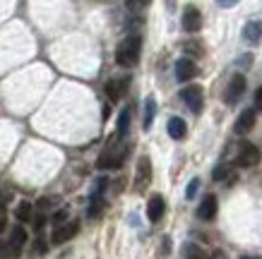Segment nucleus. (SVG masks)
I'll return each instance as SVG.
<instances>
[{
    "mask_svg": "<svg viewBox=\"0 0 262 259\" xmlns=\"http://www.w3.org/2000/svg\"><path fill=\"white\" fill-rule=\"evenodd\" d=\"M195 75H198V65L192 63L190 58H181L176 63V79L178 82H190Z\"/></svg>",
    "mask_w": 262,
    "mask_h": 259,
    "instance_id": "obj_11",
    "label": "nucleus"
},
{
    "mask_svg": "<svg viewBox=\"0 0 262 259\" xmlns=\"http://www.w3.org/2000/svg\"><path fill=\"white\" fill-rule=\"evenodd\" d=\"M164 211H166V202H164V197L151 195L149 202H147V219H149L151 223H159L161 216H164Z\"/></svg>",
    "mask_w": 262,
    "mask_h": 259,
    "instance_id": "obj_10",
    "label": "nucleus"
},
{
    "mask_svg": "<svg viewBox=\"0 0 262 259\" xmlns=\"http://www.w3.org/2000/svg\"><path fill=\"white\" fill-rule=\"evenodd\" d=\"M243 91H246V77H243L241 72H236V75L229 79L226 89H224V101L229 103V106H236V103L241 101Z\"/></svg>",
    "mask_w": 262,
    "mask_h": 259,
    "instance_id": "obj_4",
    "label": "nucleus"
},
{
    "mask_svg": "<svg viewBox=\"0 0 262 259\" xmlns=\"http://www.w3.org/2000/svg\"><path fill=\"white\" fill-rule=\"evenodd\" d=\"M255 103H257V106L262 108V86L257 89V91H255Z\"/></svg>",
    "mask_w": 262,
    "mask_h": 259,
    "instance_id": "obj_33",
    "label": "nucleus"
},
{
    "mask_svg": "<svg viewBox=\"0 0 262 259\" xmlns=\"http://www.w3.org/2000/svg\"><path fill=\"white\" fill-rule=\"evenodd\" d=\"M151 0H125L127 10H133V12H140V10H144L147 5H149Z\"/></svg>",
    "mask_w": 262,
    "mask_h": 259,
    "instance_id": "obj_22",
    "label": "nucleus"
},
{
    "mask_svg": "<svg viewBox=\"0 0 262 259\" xmlns=\"http://www.w3.org/2000/svg\"><path fill=\"white\" fill-rule=\"evenodd\" d=\"M198 187H200V180H198V178H192V180L188 182V190H185V197H188V199H192V197L198 195Z\"/></svg>",
    "mask_w": 262,
    "mask_h": 259,
    "instance_id": "obj_25",
    "label": "nucleus"
},
{
    "mask_svg": "<svg viewBox=\"0 0 262 259\" xmlns=\"http://www.w3.org/2000/svg\"><path fill=\"white\" fill-rule=\"evenodd\" d=\"M166 8L168 10H176V0H166Z\"/></svg>",
    "mask_w": 262,
    "mask_h": 259,
    "instance_id": "obj_34",
    "label": "nucleus"
},
{
    "mask_svg": "<svg viewBox=\"0 0 262 259\" xmlns=\"http://www.w3.org/2000/svg\"><path fill=\"white\" fill-rule=\"evenodd\" d=\"M183 259H209V254H207L200 245L185 243V245H183Z\"/></svg>",
    "mask_w": 262,
    "mask_h": 259,
    "instance_id": "obj_19",
    "label": "nucleus"
},
{
    "mask_svg": "<svg viewBox=\"0 0 262 259\" xmlns=\"http://www.w3.org/2000/svg\"><path fill=\"white\" fill-rule=\"evenodd\" d=\"M65 219H68V209H60V211L53 214V223H58V226H60Z\"/></svg>",
    "mask_w": 262,
    "mask_h": 259,
    "instance_id": "obj_26",
    "label": "nucleus"
},
{
    "mask_svg": "<svg viewBox=\"0 0 262 259\" xmlns=\"http://www.w3.org/2000/svg\"><path fill=\"white\" fill-rule=\"evenodd\" d=\"M127 127H130V108L120 110V115H118V127H116V137L118 139H123L127 134Z\"/></svg>",
    "mask_w": 262,
    "mask_h": 259,
    "instance_id": "obj_21",
    "label": "nucleus"
},
{
    "mask_svg": "<svg viewBox=\"0 0 262 259\" xmlns=\"http://www.w3.org/2000/svg\"><path fill=\"white\" fill-rule=\"evenodd\" d=\"M106 185H108V180L106 178H99V180L94 182V190H92V195H89V219H99L103 211V190H106Z\"/></svg>",
    "mask_w": 262,
    "mask_h": 259,
    "instance_id": "obj_3",
    "label": "nucleus"
},
{
    "mask_svg": "<svg viewBox=\"0 0 262 259\" xmlns=\"http://www.w3.org/2000/svg\"><path fill=\"white\" fill-rule=\"evenodd\" d=\"M125 89H127V77H120V79H108L106 82V96H108V101H120L123 99V94H125Z\"/></svg>",
    "mask_w": 262,
    "mask_h": 259,
    "instance_id": "obj_12",
    "label": "nucleus"
},
{
    "mask_svg": "<svg viewBox=\"0 0 262 259\" xmlns=\"http://www.w3.org/2000/svg\"><path fill=\"white\" fill-rule=\"evenodd\" d=\"M183 103L192 110V113H200L202 106H205V96H202V86H185L181 91Z\"/></svg>",
    "mask_w": 262,
    "mask_h": 259,
    "instance_id": "obj_7",
    "label": "nucleus"
},
{
    "mask_svg": "<svg viewBox=\"0 0 262 259\" xmlns=\"http://www.w3.org/2000/svg\"><path fill=\"white\" fill-rule=\"evenodd\" d=\"M255 120H257V113H255V108H246V110H241L238 120H236V132H238V134L250 132V130L255 127Z\"/></svg>",
    "mask_w": 262,
    "mask_h": 259,
    "instance_id": "obj_14",
    "label": "nucleus"
},
{
    "mask_svg": "<svg viewBox=\"0 0 262 259\" xmlns=\"http://www.w3.org/2000/svg\"><path fill=\"white\" fill-rule=\"evenodd\" d=\"M198 216L202 221H214V216H216V197L214 195L202 197V202H200V206H198Z\"/></svg>",
    "mask_w": 262,
    "mask_h": 259,
    "instance_id": "obj_13",
    "label": "nucleus"
},
{
    "mask_svg": "<svg viewBox=\"0 0 262 259\" xmlns=\"http://www.w3.org/2000/svg\"><path fill=\"white\" fill-rule=\"evenodd\" d=\"M15 216H17V221H19V223H27V221H32V216H34L32 202H19V204L15 206Z\"/></svg>",
    "mask_w": 262,
    "mask_h": 259,
    "instance_id": "obj_20",
    "label": "nucleus"
},
{
    "mask_svg": "<svg viewBox=\"0 0 262 259\" xmlns=\"http://www.w3.org/2000/svg\"><path fill=\"white\" fill-rule=\"evenodd\" d=\"M260 39H262V22H248L243 27V41L255 46V43H260Z\"/></svg>",
    "mask_w": 262,
    "mask_h": 259,
    "instance_id": "obj_15",
    "label": "nucleus"
},
{
    "mask_svg": "<svg viewBox=\"0 0 262 259\" xmlns=\"http://www.w3.org/2000/svg\"><path fill=\"white\" fill-rule=\"evenodd\" d=\"M17 257H19V254H17L8 243H0V259H17Z\"/></svg>",
    "mask_w": 262,
    "mask_h": 259,
    "instance_id": "obj_23",
    "label": "nucleus"
},
{
    "mask_svg": "<svg viewBox=\"0 0 262 259\" xmlns=\"http://www.w3.org/2000/svg\"><path fill=\"white\" fill-rule=\"evenodd\" d=\"M226 175H229V168H226V166H216L214 171H212V180H224V178H226Z\"/></svg>",
    "mask_w": 262,
    "mask_h": 259,
    "instance_id": "obj_24",
    "label": "nucleus"
},
{
    "mask_svg": "<svg viewBox=\"0 0 262 259\" xmlns=\"http://www.w3.org/2000/svg\"><path fill=\"white\" fill-rule=\"evenodd\" d=\"M140 51H142V36L140 34H130L116 48V63L120 67H135L137 60H140Z\"/></svg>",
    "mask_w": 262,
    "mask_h": 259,
    "instance_id": "obj_1",
    "label": "nucleus"
},
{
    "mask_svg": "<svg viewBox=\"0 0 262 259\" xmlns=\"http://www.w3.org/2000/svg\"><path fill=\"white\" fill-rule=\"evenodd\" d=\"M5 226H8V216H5V209L0 206V233L5 230Z\"/></svg>",
    "mask_w": 262,
    "mask_h": 259,
    "instance_id": "obj_27",
    "label": "nucleus"
},
{
    "mask_svg": "<svg viewBox=\"0 0 262 259\" xmlns=\"http://www.w3.org/2000/svg\"><path fill=\"white\" fill-rule=\"evenodd\" d=\"M151 182V161L147 156H142L137 161V173H135V190L142 192L147 185Z\"/></svg>",
    "mask_w": 262,
    "mask_h": 259,
    "instance_id": "obj_9",
    "label": "nucleus"
},
{
    "mask_svg": "<svg viewBox=\"0 0 262 259\" xmlns=\"http://www.w3.org/2000/svg\"><path fill=\"white\" fill-rule=\"evenodd\" d=\"M216 3H219L222 8H231V5H236L238 0H216Z\"/></svg>",
    "mask_w": 262,
    "mask_h": 259,
    "instance_id": "obj_31",
    "label": "nucleus"
},
{
    "mask_svg": "<svg viewBox=\"0 0 262 259\" xmlns=\"http://www.w3.org/2000/svg\"><path fill=\"white\" fill-rule=\"evenodd\" d=\"M260 149L255 147V144H250V142H246V144H241L238 149V156H236V163L241 166V168H253V166L260 163Z\"/></svg>",
    "mask_w": 262,
    "mask_h": 259,
    "instance_id": "obj_5",
    "label": "nucleus"
},
{
    "mask_svg": "<svg viewBox=\"0 0 262 259\" xmlns=\"http://www.w3.org/2000/svg\"><path fill=\"white\" fill-rule=\"evenodd\" d=\"M8 245L17 252V254H19V252H22V247L27 245V230H24L22 226H15L12 230H10V240H8Z\"/></svg>",
    "mask_w": 262,
    "mask_h": 259,
    "instance_id": "obj_16",
    "label": "nucleus"
},
{
    "mask_svg": "<svg viewBox=\"0 0 262 259\" xmlns=\"http://www.w3.org/2000/svg\"><path fill=\"white\" fill-rule=\"evenodd\" d=\"M34 250H36V254H43V252H46V243H43V240H36V247H34Z\"/></svg>",
    "mask_w": 262,
    "mask_h": 259,
    "instance_id": "obj_29",
    "label": "nucleus"
},
{
    "mask_svg": "<svg viewBox=\"0 0 262 259\" xmlns=\"http://www.w3.org/2000/svg\"><path fill=\"white\" fill-rule=\"evenodd\" d=\"M80 233V221H68V223H60V226L53 230V236H51V243L53 245H63L68 240Z\"/></svg>",
    "mask_w": 262,
    "mask_h": 259,
    "instance_id": "obj_6",
    "label": "nucleus"
},
{
    "mask_svg": "<svg viewBox=\"0 0 262 259\" xmlns=\"http://www.w3.org/2000/svg\"><path fill=\"white\" fill-rule=\"evenodd\" d=\"M181 24L188 34H198L200 29H202V15H200V10L195 8V5H188V8L183 10Z\"/></svg>",
    "mask_w": 262,
    "mask_h": 259,
    "instance_id": "obj_8",
    "label": "nucleus"
},
{
    "mask_svg": "<svg viewBox=\"0 0 262 259\" xmlns=\"http://www.w3.org/2000/svg\"><path fill=\"white\" fill-rule=\"evenodd\" d=\"M209 259H229V257H226V254H224L222 250H214L212 254H209Z\"/></svg>",
    "mask_w": 262,
    "mask_h": 259,
    "instance_id": "obj_30",
    "label": "nucleus"
},
{
    "mask_svg": "<svg viewBox=\"0 0 262 259\" xmlns=\"http://www.w3.org/2000/svg\"><path fill=\"white\" fill-rule=\"evenodd\" d=\"M43 223H46V219H43V216H39V219L34 221V228H36V230H41V228H43Z\"/></svg>",
    "mask_w": 262,
    "mask_h": 259,
    "instance_id": "obj_32",
    "label": "nucleus"
},
{
    "mask_svg": "<svg viewBox=\"0 0 262 259\" xmlns=\"http://www.w3.org/2000/svg\"><path fill=\"white\" fill-rule=\"evenodd\" d=\"M188 132V125H185V120L183 118H171L168 120V137L171 139H183Z\"/></svg>",
    "mask_w": 262,
    "mask_h": 259,
    "instance_id": "obj_17",
    "label": "nucleus"
},
{
    "mask_svg": "<svg viewBox=\"0 0 262 259\" xmlns=\"http://www.w3.org/2000/svg\"><path fill=\"white\" fill-rule=\"evenodd\" d=\"M127 149L125 147H118V137H113V142L103 149V154L99 156L96 161V168H101V171H113V168H120L123 163V158H125Z\"/></svg>",
    "mask_w": 262,
    "mask_h": 259,
    "instance_id": "obj_2",
    "label": "nucleus"
},
{
    "mask_svg": "<svg viewBox=\"0 0 262 259\" xmlns=\"http://www.w3.org/2000/svg\"><path fill=\"white\" fill-rule=\"evenodd\" d=\"M154 115H157V101H154V96H147V101H144V115H142V127L144 130H149L151 127Z\"/></svg>",
    "mask_w": 262,
    "mask_h": 259,
    "instance_id": "obj_18",
    "label": "nucleus"
},
{
    "mask_svg": "<svg viewBox=\"0 0 262 259\" xmlns=\"http://www.w3.org/2000/svg\"><path fill=\"white\" fill-rule=\"evenodd\" d=\"M185 51H195L192 55H202V46H198V43H188V46H185Z\"/></svg>",
    "mask_w": 262,
    "mask_h": 259,
    "instance_id": "obj_28",
    "label": "nucleus"
}]
</instances>
